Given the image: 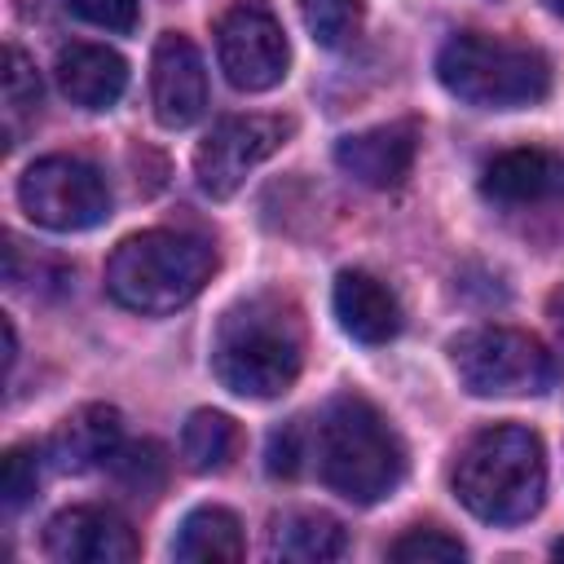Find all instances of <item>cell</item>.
I'll return each instance as SVG.
<instances>
[{"label": "cell", "instance_id": "cell-7", "mask_svg": "<svg viewBox=\"0 0 564 564\" xmlns=\"http://www.w3.org/2000/svg\"><path fill=\"white\" fill-rule=\"evenodd\" d=\"M18 203L40 229H53V234L93 229L110 216L106 176L93 163L70 154L35 159L18 181Z\"/></svg>", "mask_w": 564, "mask_h": 564}, {"label": "cell", "instance_id": "cell-6", "mask_svg": "<svg viewBox=\"0 0 564 564\" xmlns=\"http://www.w3.org/2000/svg\"><path fill=\"white\" fill-rule=\"evenodd\" d=\"M449 366L471 397H538L555 383L551 352L511 326H471L454 335Z\"/></svg>", "mask_w": 564, "mask_h": 564}, {"label": "cell", "instance_id": "cell-11", "mask_svg": "<svg viewBox=\"0 0 564 564\" xmlns=\"http://www.w3.org/2000/svg\"><path fill=\"white\" fill-rule=\"evenodd\" d=\"M150 101H154V119L163 128H189L207 110L203 57L176 31L159 35V44H154V57H150Z\"/></svg>", "mask_w": 564, "mask_h": 564}, {"label": "cell", "instance_id": "cell-16", "mask_svg": "<svg viewBox=\"0 0 564 564\" xmlns=\"http://www.w3.org/2000/svg\"><path fill=\"white\" fill-rule=\"evenodd\" d=\"M123 445V419L115 405H79L66 414L48 441V458L57 471H88L110 463V454Z\"/></svg>", "mask_w": 564, "mask_h": 564}, {"label": "cell", "instance_id": "cell-20", "mask_svg": "<svg viewBox=\"0 0 564 564\" xmlns=\"http://www.w3.org/2000/svg\"><path fill=\"white\" fill-rule=\"evenodd\" d=\"M40 115V75L31 66V57L9 44L4 48V132L9 145H18V132Z\"/></svg>", "mask_w": 564, "mask_h": 564}, {"label": "cell", "instance_id": "cell-1", "mask_svg": "<svg viewBox=\"0 0 564 564\" xmlns=\"http://www.w3.org/2000/svg\"><path fill=\"white\" fill-rule=\"evenodd\" d=\"M304 366V322L282 295H251L220 313L212 370L234 397H282Z\"/></svg>", "mask_w": 564, "mask_h": 564}, {"label": "cell", "instance_id": "cell-30", "mask_svg": "<svg viewBox=\"0 0 564 564\" xmlns=\"http://www.w3.org/2000/svg\"><path fill=\"white\" fill-rule=\"evenodd\" d=\"M551 555H555V560H564V538H560V542L551 546Z\"/></svg>", "mask_w": 564, "mask_h": 564}, {"label": "cell", "instance_id": "cell-5", "mask_svg": "<svg viewBox=\"0 0 564 564\" xmlns=\"http://www.w3.org/2000/svg\"><path fill=\"white\" fill-rule=\"evenodd\" d=\"M436 79L445 84V93L476 110H524L546 101L551 62L533 44L485 31H458L436 53Z\"/></svg>", "mask_w": 564, "mask_h": 564}, {"label": "cell", "instance_id": "cell-25", "mask_svg": "<svg viewBox=\"0 0 564 564\" xmlns=\"http://www.w3.org/2000/svg\"><path fill=\"white\" fill-rule=\"evenodd\" d=\"M308 463V423L291 419L282 423L264 445V471L269 476H300Z\"/></svg>", "mask_w": 564, "mask_h": 564}, {"label": "cell", "instance_id": "cell-22", "mask_svg": "<svg viewBox=\"0 0 564 564\" xmlns=\"http://www.w3.org/2000/svg\"><path fill=\"white\" fill-rule=\"evenodd\" d=\"M300 18L322 48H339L361 26V0H300Z\"/></svg>", "mask_w": 564, "mask_h": 564}, {"label": "cell", "instance_id": "cell-28", "mask_svg": "<svg viewBox=\"0 0 564 564\" xmlns=\"http://www.w3.org/2000/svg\"><path fill=\"white\" fill-rule=\"evenodd\" d=\"M0 326H4V366L13 370V361H18V335H13V322H9V317H4Z\"/></svg>", "mask_w": 564, "mask_h": 564}, {"label": "cell", "instance_id": "cell-23", "mask_svg": "<svg viewBox=\"0 0 564 564\" xmlns=\"http://www.w3.org/2000/svg\"><path fill=\"white\" fill-rule=\"evenodd\" d=\"M388 560H397V564H449V560H467V546L445 529L419 524V529H405L388 546Z\"/></svg>", "mask_w": 564, "mask_h": 564}, {"label": "cell", "instance_id": "cell-12", "mask_svg": "<svg viewBox=\"0 0 564 564\" xmlns=\"http://www.w3.org/2000/svg\"><path fill=\"white\" fill-rule=\"evenodd\" d=\"M485 198L502 207H538L564 198V154L542 145H516L485 163L480 172Z\"/></svg>", "mask_w": 564, "mask_h": 564}, {"label": "cell", "instance_id": "cell-18", "mask_svg": "<svg viewBox=\"0 0 564 564\" xmlns=\"http://www.w3.org/2000/svg\"><path fill=\"white\" fill-rule=\"evenodd\" d=\"M176 560H242V524L225 507H194L176 538H172Z\"/></svg>", "mask_w": 564, "mask_h": 564}, {"label": "cell", "instance_id": "cell-29", "mask_svg": "<svg viewBox=\"0 0 564 564\" xmlns=\"http://www.w3.org/2000/svg\"><path fill=\"white\" fill-rule=\"evenodd\" d=\"M542 4H546L551 13H560V18H564V0H542Z\"/></svg>", "mask_w": 564, "mask_h": 564}, {"label": "cell", "instance_id": "cell-13", "mask_svg": "<svg viewBox=\"0 0 564 564\" xmlns=\"http://www.w3.org/2000/svg\"><path fill=\"white\" fill-rule=\"evenodd\" d=\"M414 154H419V128L414 123H379V128H366V132L335 141V163L370 189L401 185L414 167Z\"/></svg>", "mask_w": 564, "mask_h": 564}, {"label": "cell", "instance_id": "cell-27", "mask_svg": "<svg viewBox=\"0 0 564 564\" xmlns=\"http://www.w3.org/2000/svg\"><path fill=\"white\" fill-rule=\"evenodd\" d=\"M546 317H551V322H555V330L564 335V282H560V286L546 295Z\"/></svg>", "mask_w": 564, "mask_h": 564}, {"label": "cell", "instance_id": "cell-21", "mask_svg": "<svg viewBox=\"0 0 564 564\" xmlns=\"http://www.w3.org/2000/svg\"><path fill=\"white\" fill-rule=\"evenodd\" d=\"M106 467L137 498H154L163 489V480H167V454H163L159 441H128V445H119L110 454Z\"/></svg>", "mask_w": 564, "mask_h": 564}, {"label": "cell", "instance_id": "cell-4", "mask_svg": "<svg viewBox=\"0 0 564 564\" xmlns=\"http://www.w3.org/2000/svg\"><path fill=\"white\" fill-rule=\"evenodd\" d=\"M216 273L212 242L181 229H145L115 247L106 260V291L132 313L185 308Z\"/></svg>", "mask_w": 564, "mask_h": 564}, {"label": "cell", "instance_id": "cell-2", "mask_svg": "<svg viewBox=\"0 0 564 564\" xmlns=\"http://www.w3.org/2000/svg\"><path fill=\"white\" fill-rule=\"evenodd\" d=\"M308 458L326 489L348 502H379L405 476V445L366 397H335L308 423Z\"/></svg>", "mask_w": 564, "mask_h": 564}, {"label": "cell", "instance_id": "cell-9", "mask_svg": "<svg viewBox=\"0 0 564 564\" xmlns=\"http://www.w3.org/2000/svg\"><path fill=\"white\" fill-rule=\"evenodd\" d=\"M291 137V123L278 115H234L220 119L203 145L194 150V176L198 189L212 198H229L242 189L247 172H256L269 154H278Z\"/></svg>", "mask_w": 564, "mask_h": 564}, {"label": "cell", "instance_id": "cell-14", "mask_svg": "<svg viewBox=\"0 0 564 564\" xmlns=\"http://www.w3.org/2000/svg\"><path fill=\"white\" fill-rule=\"evenodd\" d=\"M339 326L361 344H388L401 330V304L397 295L366 269H344L330 291Z\"/></svg>", "mask_w": 564, "mask_h": 564}, {"label": "cell", "instance_id": "cell-26", "mask_svg": "<svg viewBox=\"0 0 564 564\" xmlns=\"http://www.w3.org/2000/svg\"><path fill=\"white\" fill-rule=\"evenodd\" d=\"M75 18L101 26V31H119L128 35L137 26V0H70Z\"/></svg>", "mask_w": 564, "mask_h": 564}, {"label": "cell", "instance_id": "cell-19", "mask_svg": "<svg viewBox=\"0 0 564 564\" xmlns=\"http://www.w3.org/2000/svg\"><path fill=\"white\" fill-rule=\"evenodd\" d=\"M238 454V423L220 410H194L181 427V458L189 471H225L229 458Z\"/></svg>", "mask_w": 564, "mask_h": 564}, {"label": "cell", "instance_id": "cell-15", "mask_svg": "<svg viewBox=\"0 0 564 564\" xmlns=\"http://www.w3.org/2000/svg\"><path fill=\"white\" fill-rule=\"evenodd\" d=\"M53 75L57 88L84 110H110L128 88V62L106 44H66Z\"/></svg>", "mask_w": 564, "mask_h": 564}, {"label": "cell", "instance_id": "cell-17", "mask_svg": "<svg viewBox=\"0 0 564 564\" xmlns=\"http://www.w3.org/2000/svg\"><path fill=\"white\" fill-rule=\"evenodd\" d=\"M348 546L344 524L322 516V511H291L273 520L269 533V555L273 560H291V564H326L339 560Z\"/></svg>", "mask_w": 564, "mask_h": 564}, {"label": "cell", "instance_id": "cell-3", "mask_svg": "<svg viewBox=\"0 0 564 564\" xmlns=\"http://www.w3.org/2000/svg\"><path fill=\"white\" fill-rule=\"evenodd\" d=\"M454 494L485 524H520L546 498V449L520 423L476 432L454 458Z\"/></svg>", "mask_w": 564, "mask_h": 564}, {"label": "cell", "instance_id": "cell-24", "mask_svg": "<svg viewBox=\"0 0 564 564\" xmlns=\"http://www.w3.org/2000/svg\"><path fill=\"white\" fill-rule=\"evenodd\" d=\"M40 471H44V458H40L35 445H13L4 454V463H0V502H4V511H18L35 498Z\"/></svg>", "mask_w": 564, "mask_h": 564}, {"label": "cell", "instance_id": "cell-8", "mask_svg": "<svg viewBox=\"0 0 564 564\" xmlns=\"http://www.w3.org/2000/svg\"><path fill=\"white\" fill-rule=\"evenodd\" d=\"M216 57H220L225 79L242 93H264L282 84L291 66V48H286L278 13L264 0L229 4L216 22Z\"/></svg>", "mask_w": 564, "mask_h": 564}, {"label": "cell", "instance_id": "cell-10", "mask_svg": "<svg viewBox=\"0 0 564 564\" xmlns=\"http://www.w3.org/2000/svg\"><path fill=\"white\" fill-rule=\"evenodd\" d=\"M44 551L57 564H128L137 560V533L106 507H66L44 529Z\"/></svg>", "mask_w": 564, "mask_h": 564}]
</instances>
